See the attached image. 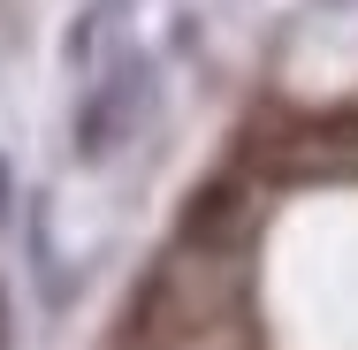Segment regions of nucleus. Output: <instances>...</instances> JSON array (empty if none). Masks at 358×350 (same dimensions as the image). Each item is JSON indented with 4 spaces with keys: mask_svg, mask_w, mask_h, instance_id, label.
<instances>
[{
    "mask_svg": "<svg viewBox=\"0 0 358 350\" xmlns=\"http://www.w3.org/2000/svg\"><path fill=\"white\" fill-rule=\"evenodd\" d=\"M152 115V61L145 54H122V61H107V76L84 92V107H76V152L84 160H107V152H122V145L138 138V122Z\"/></svg>",
    "mask_w": 358,
    "mask_h": 350,
    "instance_id": "obj_1",
    "label": "nucleus"
},
{
    "mask_svg": "<svg viewBox=\"0 0 358 350\" xmlns=\"http://www.w3.org/2000/svg\"><path fill=\"white\" fill-rule=\"evenodd\" d=\"M0 350H8V297H0Z\"/></svg>",
    "mask_w": 358,
    "mask_h": 350,
    "instance_id": "obj_2",
    "label": "nucleus"
},
{
    "mask_svg": "<svg viewBox=\"0 0 358 350\" xmlns=\"http://www.w3.org/2000/svg\"><path fill=\"white\" fill-rule=\"evenodd\" d=\"M0 213H8V168H0Z\"/></svg>",
    "mask_w": 358,
    "mask_h": 350,
    "instance_id": "obj_3",
    "label": "nucleus"
}]
</instances>
